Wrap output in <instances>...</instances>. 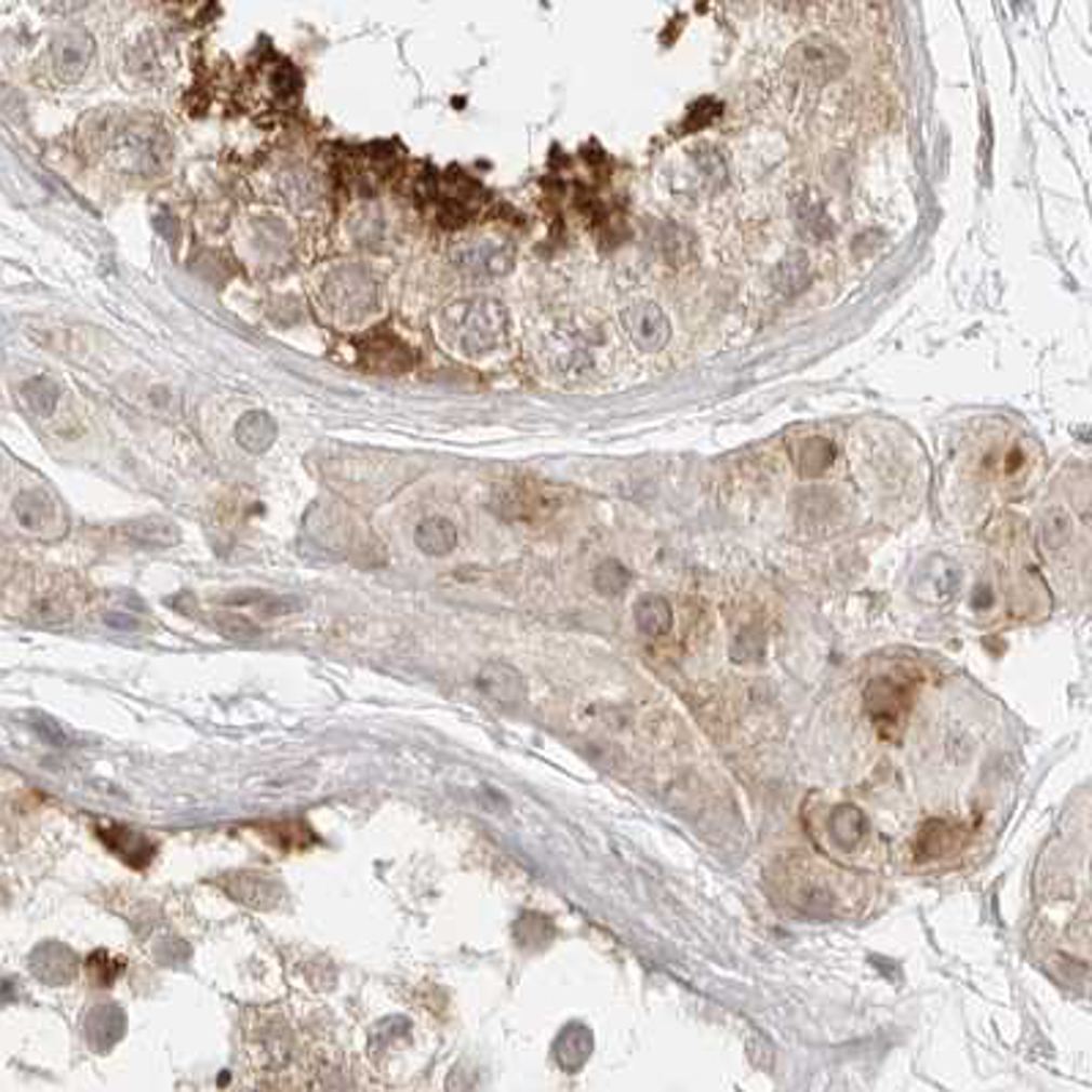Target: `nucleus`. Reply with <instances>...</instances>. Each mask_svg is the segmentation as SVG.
Returning <instances> with one entry per match:
<instances>
[{"label":"nucleus","instance_id":"obj_1","mask_svg":"<svg viewBox=\"0 0 1092 1092\" xmlns=\"http://www.w3.org/2000/svg\"><path fill=\"white\" fill-rule=\"evenodd\" d=\"M447 339L466 357H485L507 339L509 316L498 298L474 296L450 304L441 312Z\"/></svg>","mask_w":1092,"mask_h":1092},{"label":"nucleus","instance_id":"obj_2","mask_svg":"<svg viewBox=\"0 0 1092 1092\" xmlns=\"http://www.w3.org/2000/svg\"><path fill=\"white\" fill-rule=\"evenodd\" d=\"M450 261L471 280H496L512 271L515 247L498 236H463L452 244Z\"/></svg>","mask_w":1092,"mask_h":1092},{"label":"nucleus","instance_id":"obj_3","mask_svg":"<svg viewBox=\"0 0 1092 1092\" xmlns=\"http://www.w3.org/2000/svg\"><path fill=\"white\" fill-rule=\"evenodd\" d=\"M786 64L797 77L816 85H827V82L841 80L849 71V55L841 44H836L827 36H808L791 44Z\"/></svg>","mask_w":1092,"mask_h":1092},{"label":"nucleus","instance_id":"obj_4","mask_svg":"<svg viewBox=\"0 0 1092 1092\" xmlns=\"http://www.w3.org/2000/svg\"><path fill=\"white\" fill-rule=\"evenodd\" d=\"M323 302L329 310L343 321H357L364 312H370L375 302V285L362 269L357 266H345V269L334 271L327 277L323 285Z\"/></svg>","mask_w":1092,"mask_h":1092},{"label":"nucleus","instance_id":"obj_5","mask_svg":"<svg viewBox=\"0 0 1092 1092\" xmlns=\"http://www.w3.org/2000/svg\"><path fill=\"white\" fill-rule=\"evenodd\" d=\"M96 58V41L85 28H66L50 44V66L61 82H80Z\"/></svg>","mask_w":1092,"mask_h":1092},{"label":"nucleus","instance_id":"obj_6","mask_svg":"<svg viewBox=\"0 0 1092 1092\" xmlns=\"http://www.w3.org/2000/svg\"><path fill=\"white\" fill-rule=\"evenodd\" d=\"M622 327H625L632 345L647 354L663 351L671 339V321H668L661 304L654 302H632L630 307H625L622 310Z\"/></svg>","mask_w":1092,"mask_h":1092},{"label":"nucleus","instance_id":"obj_7","mask_svg":"<svg viewBox=\"0 0 1092 1092\" xmlns=\"http://www.w3.org/2000/svg\"><path fill=\"white\" fill-rule=\"evenodd\" d=\"M216 884L225 890L234 901L250 906V909H275L285 901V888L269 874L261 870H234V874H223L216 879Z\"/></svg>","mask_w":1092,"mask_h":1092},{"label":"nucleus","instance_id":"obj_8","mask_svg":"<svg viewBox=\"0 0 1092 1092\" xmlns=\"http://www.w3.org/2000/svg\"><path fill=\"white\" fill-rule=\"evenodd\" d=\"M107 154L118 162L123 170H148L157 162L159 143L154 137L151 129L141 126H121L112 132L107 141Z\"/></svg>","mask_w":1092,"mask_h":1092},{"label":"nucleus","instance_id":"obj_9","mask_svg":"<svg viewBox=\"0 0 1092 1092\" xmlns=\"http://www.w3.org/2000/svg\"><path fill=\"white\" fill-rule=\"evenodd\" d=\"M477 688L491 698L493 704L504 709H518L527 702V679L518 668L507 666V663L491 661L479 668Z\"/></svg>","mask_w":1092,"mask_h":1092},{"label":"nucleus","instance_id":"obj_10","mask_svg":"<svg viewBox=\"0 0 1092 1092\" xmlns=\"http://www.w3.org/2000/svg\"><path fill=\"white\" fill-rule=\"evenodd\" d=\"M80 970L75 953L61 942H44L30 953V972L48 986H64L71 983Z\"/></svg>","mask_w":1092,"mask_h":1092},{"label":"nucleus","instance_id":"obj_11","mask_svg":"<svg viewBox=\"0 0 1092 1092\" xmlns=\"http://www.w3.org/2000/svg\"><path fill=\"white\" fill-rule=\"evenodd\" d=\"M591 1052H595V1038H591L586 1024H567L559 1033V1038L554 1040V1060L567 1074H575V1070L584 1068L589 1063Z\"/></svg>","mask_w":1092,"mask_h":1092},{"label":"nucleus","instance_id":"obj_12","mask_svg":"<svg viewBox=\"0 0 1092 1092\" xmlns=\"http://www.w3.org/2000/svg\"><path fill=\"white\" fill-rule=\"evenodd\" d=\"M795 223L800 228V234L813 241H824L836 234V223H833L827 205L811 189H805V192H800L795 198Z\"/></svg>","mask_w":1092,"mask_h":1092},{"label":"nucleus","instance_id":"obj_13","mask_svg":"<svg viewBox=\"0 0 1092 1092\" xmlns=\"http://www.w3.org/2000/svg\"><path fill=\"white\" fill-rule=\"evenodd\" d=\"M14 518L25 532H48L58 520V507L44 491H25L14 498Z\"/></svg>","mask_w":1092,"mask_h":1092},{"label":"nucleus","instance_id":"obj_14","mask_svg":"<svg viewBox=\"0 0 1092 1092\" xmlns=\"http://www.w3.org/2000/svg\"><path fill=\"white\" fill-rule=\"evenodd\" d=\"M811 280H813L811 257H808L802 250L783 255L775 264V269H772V285H775V291L783 293V296L791 298L800 296V293L808 291Z\"/></svg>","mask_w":1092,"mask_h":1092},{"label":"nucleus","instance_id":"obj_15","mask_svg":"<svg viewBox=\"0 0 1092 1092\" xmlns=\"http://www.w3.org/2000/svg\"><path fill=\"white\" fill-rule=\"evenodd\" d=\"M121 534L129 543L143 545V548H173L178 543V527L164 518H137L123 523Z\"/></svg>","mask_w":1092,"mask_h":1092},{"label":"nucleus","instance_id":"obj_16","mask_svg":"<svg viewBox=\"0 0 1092 1092\" xmlns=\"http://www.w3.org/2000/svg\"><path fill=\"white\" fill-rule=\"evenodd\" d=\"M236 441L252 455H261L277 441V422L266 411H247L236 422Z\"/></svg>","mask_w":1092,"mask_h":1092},{"label":"nucleus","instance_id":"obj_17","mask_svg":"<svg viewBox=\"0 0 1092 1092\" xmlns=\"http://www.w3.org/2000/svg\"><path fill=\"white\" fill-rule=\"evenodd\" d=\"M123 1027H126V1022H123V1011L118 1004H96V1011H91L85 1018V1035L99 1052H107L110 1046L121 1040Z\"/></svg>","mask_w":1092,"mask_h":1092},{"label":"nucleus","instance_id":"obj_18","mask_svg":"<svg viewBox=\"0 0 1092 1092\" xmlns=\"http://www.w3.org/2000/svg\"><path fill=\"white\" fill-rule=\"evenodd\" d=\"M414 543L425 556H447L457 545V527L447 518H425L416 527Z\"/></svg>","mask_w":1092,"mask_h":1092},{"label":"nucleus","instance_id":"obj_19","mask_svg":"<svg viewBox=\"0 0 1092 1092\" xmlns=\"http://www.w3.org/2000/svg\"><path fill=\"white\" fill-rule=\"evenodd\" d=\"M636 625L638 630L649 638L668 636L674 627V614L666 597L661 595L641 597V600L636 602Z\"/></svg>","mask_w":1092,"mask_h":1092},{"label":"nucleus","instance_id":"obj_20","mask_svg":"<svg viewBox=\"0 0 1092 1092\" xmlns=\"http://www.w3.org/2000/svg\"><path fill=\"white\" fill-rule=\"evenodd\" d=\"M102 838H105V843L118 854V857L126 860V863H132V865H137V868H141V865H146L148 860L154 857V847L141 836V833H135V829L107 827V829H102Z\"/></svg>","mask_w":1092,"mask_h":1092},{"label":"nucleus","instance_id":"obj_21","mask_svg":"<svg viewBox=\"0 0 1092 1092\" xmlns=\"http://www.w3.org/2000/svg\"><path fill=\"white\" fill-rule=\"evenodd\" d=\"M225 605L250 608V611H255L261 616H285L296 611L298 602L288 600V597L269 595V591H239V595L225 597Z\"/></svg>","mask_w":1092,"mask_h":1092},{"label":"nucleus","instance_id":"obj_22","mask_svg":"<svg viewBox=\"0 0 1092 1092\" xmlns=\"http://www.w3.org/2000/svg\"><path fill=\"white\" fill-rule=\"evenodd\" d=\"M795 461L802 477H818V474H824L836 463V447L829 444L827 439H822V436H813V439H805L797 447Z\"/></svg>","mask_w":1092,"mask_h":1092},{"label":"nucleus","instance_id":"obj_23","mask_svg":"<svg viewBox=\"0 0 1092 1092\" xmlns=\"http://www.w3.org/2000/svg\"><path fill=\"white\" fill-rule=\"evenodd\" d=\"M829 824H833V838H836L843 849L857 847L860 838L868 833V818H865V813L854 805L838 808V811L833 813V822Z\"/></svg>","mask_w":1092,"mask_h":1092},{"label":"nucleus","instance_id":"obj_24","mask_svg":"<svg viewBox=\"0 0 1092 1092\" xmlns=\"http://www.w3.org/2000/svg\"><path fill=\"white\" fill-rule=\"evenodd\" d=\"M19 395H23L25 405H28L36 416H50L55 409H58L61 400V389L53 384V381L44 378V375H36V378L25 381Z\"/></svg>","mask_w":1092,"mask_h":1092},{"label":"nucleus","instance_id":"obj_25","mask_svg":"<svg viewBox=\"0 0 1092 1092\" xmlns=\"http://www.w3.org/2000/svg\"><path fill=\"white\" fill-rule=\"evenodd\" d=\"M661 250L666 255V261L671 264L684 266L690 261H695V239L690 230L677 228V225H668L661 234Z\"/></svg>","mask_w":1092,"mask_h":1092},{"label":"nucleus","instance_id":"obj_26","mask_svg":"<svg viewBox=\"0 0 1092 1092\" xmlns=\"http://www.w3.org/2000/svg\"><path fill=\"white\" fill-rule=\"evenodd\" d=\"M515 936H518V942L523 947H545L550 940H554V925L548 923V917L527 911V915H520V920L515 923Z\"/></svg>","mask_w":1092,"mask_h":1092},{"label":"nucleus","instance_id":"obj_27","mask_svg":"<svg viewBox=\"0 0 1092 1092\" xmlns=\"http://www.w3.org/2000/svg\"><path fill=\"white\" fill-rule=\"evenodd\" d=\"M630 586V570L622 561L608 559L595 570V589L605 597L622 595Z\"/></svg>","mask_w":1092,"mask_h":1092},{"label":"nucleus","instance_id":"obj_28","mask_svg":"<svg viewBox=\"0 0 1092 1092\" xmlns=\"http://www.w3.org/2000/svg\"><path fill=\"white\" fill-rule=\"evenodd\" d=\"M693 159H695V168L702 170V176L707 178L709 184H715V187H720V184L725 182V176H729L725 157L718 151V148L709 146V143L693 148Z\"/></svg>","mask_w":1092,"mask_h":1092},{"label":"nucleus","instance_id":"obj_29","mask_svg":"<svg viewBox=\"0 0 1092 1092\" xmlns=\"http://www.w3.org/2000/svg\"><path fill=\"white\" fill-rule=\"evenodd\" d=\"M214 625L230 641H255L261 636V627L241 614H219L214 620Z\"/></svg>","mask_w":1092,"mask_h":1092},{"label":"nucleus","instance_id":"obj_30","mask_svg":"<svg viewBox=\"0 0 1092 1092\" xmlns=\"http://www.w3.org/2000/svg\"><path fill=\"white\" fill-rule=\"evenodd\" d=\"M723 112V105L718 99H698L693 107H690L688 118H684V132H695V129L709 126L715 118Z\"/></svg>","mask_w":1092,"mask_h":1092},{"label":"nucleus","instance_id":"obj_31","mask_svg":"<svg viewBox=\"0 0 1092 1092\" xmlns=\"http://www.w3.org/2000/svg\"><path fill=\"white\" fill-rule=\"evenodd\" d=\"M89 970L99 986H110V983L123 972V964L121 961H112L107 950H96L94 956L89 958Z\"/></svg>","mask_w":1092,"mask_h":1092},{"label":"nucleus","instance_id":"obj_32","mask_svg":"<svg viewBox=\"0 0 1092 1092\" xmlns=\"http://www.w3.org/2000/svg\"><path fill=\"white\" fill-rule=\"evenodd\" d=\"M764 654V636L759 630H745L734 643V661H759Z\"/></svg>","mask_w":1092,"mask_h":1092},{"label":"nucleus","instance_id":"obj_33","mask_svg":"<svg viewBox=\"0 0 1092 1092\" xmlns=\"http://www.w3.org/2000/svg\"><path fill=\"white\" fill-rule=\"evenodd\" d=\"M1068 534H1070V520H1068V515L1065 512H1049L1046 515V520H1043V537H1046V543L1052 545V548H1057V545H1063L1065 540H1068Z\"/></svg>","mask_w":1092,"mask_h":1092},{"label":"nucleus","instance_id":"obj_34","mask_svg":"<svg viewBox=\"0 0 1092 1092\" xmlns=\"http://www.w3.org/2000/svg\"><path fill=\"white\" fill-rule=\"evenodd\" d=\"M36 3L50 17H69V14H77L80 9L89 6V0H36Z\"/></svg>","mask_w":1092,"mask_h":1092},{"label":"nucleus","instance_id":"obj_35","mask_svg":"<svg viewBox=\"0 0 1092 1092\" xmlns=\"http://www.w3.org/2000/svg\"><path fill=\"white\" fill-rule=\"evenodd\" d=\"M34 725H36V731H39V734L44 736V740L53 742V745H58V748H66V745H69V736H66V731L61 729V725L55 723V720H50V718H44V715H41V718H36Z\"/></svg>","mask_w":1092,"mask_h":1092},{"label":"nucleus","instance_id":"obj_36","mask_svg":"<svg viewBox=\"0 0 1092 1092\" xmlns=\"http://www.w3.org/2000/svg\"><path fill=\"white\" fill-rule=\"evenodd\" d=\"M105 622L110 627H118V630H137L141 627L135 616L123 614V611H110V614H105Z\"/></svg>","mask_w":1092,"mask_h":1092},{"label":"nucleus","instance_id":"obj_37","mask_svg":"<svg viewBox=\"0 0 1092 1092\" xmlns=\"http://www.w3.org/2000/svg\"><path fill=\"white\" fill-rule=\"evenodd\" d=\"M988 602H991V595H988L986 586H981V589H977V597H975V605L981 608V605H988Z\"/></svg>","mask_w":1092,"mask_h":1092},{"label":"nucleus","instance_id":"obj_38","mask_svg":"<svg viewBox=\"0 0 1092 1092\" xmlns=\"http://www.w3.org/2000/svg\"><path fill=\"white\" fill-rule=\"evenodd\" d=\"M781 6H786V9H795V6H805L808 0H777Z\"/></svg>","mask_w":1092,"mask_h":1092}]
</instances>
